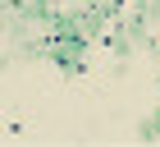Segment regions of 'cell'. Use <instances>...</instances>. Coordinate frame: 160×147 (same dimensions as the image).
<instances>
[]
</instances>
